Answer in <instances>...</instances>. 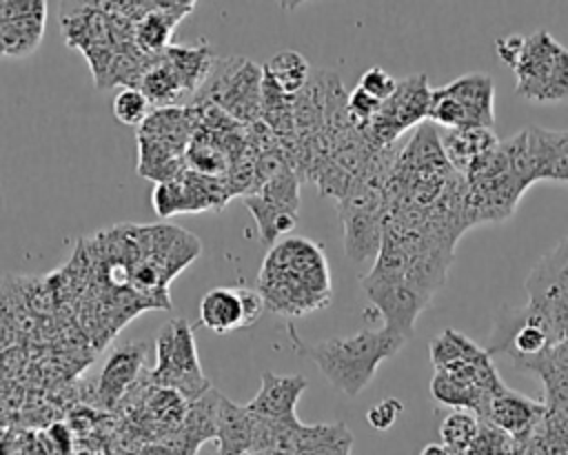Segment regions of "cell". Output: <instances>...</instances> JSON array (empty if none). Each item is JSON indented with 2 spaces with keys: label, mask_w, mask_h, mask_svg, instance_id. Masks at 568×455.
Here are the masks:
<instances>
[{
  "label": "cell",
  "mask_w": 568,
  "mask_h": 455,
  "mask_svg": "<svg viewBox=\"0 0 568 455\" xmlns=\"http://www.w3.org/2000/svg\"><path fill=\"white\" fill-rule=\"evenodd\" d=\"M528 304L546 313L559 337H568V237L546 253L526 280Z\"/></svg>",
  "instance_id": "cell-7"
},
{
  "label": "cell",
  "mask_w": 568,
  "mask_h": 455,
  "mask_svg": "<svg viewBox=\"0 0 568 455\" xmlns=\"http://www.w3.org/2000/svg\"><path fill=\"white\" fill-rule=\"evenodd\" d=\"M217 455H229V453H222V451H217Z\"/></svg>",
  "instance_id": "cell-39"
},
{
  "label": "cell",
  "mask_w": 568,
  "mask_h": 455,
  "mask_svg": "<svg viewBox=\"0 0 568 455\" xmlns=\"http://www.w3.org/2000/svg\"><path fill=\"white\" fill-rule=\"evenodd\" d=\"M481 351L479 344H475L470 337H466L464 333L455 331V328H444L439 335H435L430 340V346H428V355H430V362L437 368H444L453 362H459V360H466V357H473Z\"/></svg>",
  "instance_id": "cell-26"
},
{
  "label": "cell",
  "mask_w": 568,
  "mask_h": 455,
  "mask_svg": "<svg viewBox=\"0 0 568 455\" xmlns=\"http://www.w3.org/2000/svg\"><path fill=\"white\" fill-rule=\"evenodd\" d=\"M138 89L146 95L149 104H155L158 109L169 107L171 102H175L184 89L180 78L175 75V71L166 64V60L162 58V53L153 60V64L146 69V73L142 75Z\"/></svg>",
  "instance_id": "cell-25"
},
{
  "label": "cell",
  "mask_w": 568,
  "mask_h": 455,
  "mask_svg": "<svg viewBox=\"0 0 568 455\" xmlns=\"http://www.w3.org/2000/svg\"><path fill=\"white\" fill-rule=\"evenodd\" d=\"M149 377L153 386L171 388L186 402H193L213 388L200 366L193 328L186 320H171L158 333L155 366Z\"/></svg>",
  "instance_id": "cell-3"
},
{
  "label": "cell",
  "mask_w": 568,
  "mask_h": 455,
  "mask_svg": "<svg viewBox=\"0 0 568 455\" xmlns=\"http://www.w3.org/2000/svg\"><path fill=\"white\" fill-rule=\"evenodd\" d=\"M479 417L470 411H453L439 424L442 444L450 453H466L479 433Z\"/></svg>",
  "instance_id": "cell-27"
},
{
  "label": "cell",
  "mask_w": 568,
  "mask_h": 455,
  "mask_svg": "<svg viewBox=\"0 0 568 455\" xmlns=\"http://www.w3.org/2000/svg\"><path fill=\"white\" fill-rule=\"evenodd\" d=\"M38 442L49 455H75L73 431L64 422H53L44 433H38Z\"/></svg>",
  "instance_id": "cell-32"
},
{
  "label": "cell",
  "mask_w": 568,
  "mask_h": 455,
  "mask_svg": "<svg viewBox=\"0 0 568 455\" xmlns=\"http://www.w3.org/2000/svg\"><path fill=\"white\" fill-rule=\"evenodd\" d=\"M464 455H515V439L504 431L481 422L475 442Z\"/></svg>",
  "instance_id": "cell-30"
},
{
  "label": "cell",
  "mask_w": 568,
  "mask_h": 455,
  "mask_svg": "<svg viewBox=\"0 0 568 455\" xmlns=\"http://www.w3.org/2000/svg\"><path fill=\"white\" fill-rule=\"evenodd\" d=\"M18 442H20V433L16 431H0V455H18Z\"/></svg>",
  "instance_id": "cell-36"
},
{
  "label": "cell",
  "mask_w": 568,
  "mask_h": 455,
  "mask_svg": "<svg viewBox=\"0 0 568 455\" xmlns=\"http://www.w3.org/2000/svg\"><path fill=\"white\" fill-rule=\"evenodd\" d=\"M359 284L366 297L371 300L373 309L384 320V328L408 342L415 333V322L419 313L430 302H426L417 291H413L406 284V280H375L362 275Z\"/></svg>",
  "instance_id": "cell-8"
},
{
  "label": "cell",
  "mask_w": 568,
  "mask_h": 455,
  "mask_svg": "<svg viewBox=\"0 0 568 455\" xmlns=\"http://www.w3.org/2000/svg\"><path fill=\"white\" fill-rule=\"evenodd\" d=\"M430 100H433V89L428 87V80L424 73L397 80L395 93L386 102H382L371 124L364 131H359L362 138L375 151L390 146L406 129L428 118Z\"/></svg>",
  "instance_id": "cell-6"
},
{
  "label": "cell",
  "mask_w": 568,
  "mask_h": 455,
  "mask_svg": "<svg viewBox=\"0 0 568 455\" xmlns=\"http://www.w3.org/2000/svg\"><path fill=\"white\" fill-rule=\"evenodd\" d=\"M442 151L446 162L462 178L470 171V166L499 146L493 129H455L439 133Z\"/></svg>",
  "instance_id": "cell-18"
},
{
  "label": "cell",
  "mask_w": 568,
  "mask_h": 455,
  "mask_svg": "<svg viewBox=\"0 0 568 455\" xmlns=\"http://www.w3.org/2000/svg\"><path fill=\"white\" fill-rule=\"evenodd\" d=\"M193 9V2H153L151 11L133 24V42L144 55H160L171 44L173 27Z\"/></svg>",
  "instance_id": "cell-14"
},
{
  "label": "cell",
  "mask_w": 568,
  "mask_h": 455,
  "mask_svg": "<svg viewBox=\"0 0 568 455\" xmlns=\"http://www.w3.org/2000/svg\"><path fill=\"white\" fill-rule=\"evenodd\" d=\"M515 89L532 102L568 100V49L548 31L526 36L521 58L513 67Z\"/></svg>",
  "instance_id": "cell-4"
},
{
  "label": "cell",
  "mask_w": 568,
  "mask_h": 455,
  "mask_svg": "<svg viewBox=\"0 0 568 455\" xmlns=\"http://www.w3.org/2000/svg\"><path fill=\"white\" fill-rule=\"evenodd\" d=\"M546 411H548L546 402L532 400V397L510 391L506 386L501 393H497L490 400L486 417L481 422L504 431L513 439H519L537 428V424L544 419Z\"/></svg>",
  "instance_id": "cell-11"
},
{
  "label": "cell",
  "mask_w": 568,
  "mask_h": 455,
  "mask_svg": "<svg viewBox=\"0 0 568 455\" xmlns=\"http://www.w3.org/2000/svg\"><path fill=\"white\" fill-rule=\"evenodd\" d=\"M260 198L297 213L300 206V182H297V173L293 171L291 164H284L277 173H273L260 189L257 193Z\"/></svg>",
  "instance_id": "cell-28"
},
{
  "label": "cell",
  "mask_w": 568,
  "mask_h": 455,
  "mask_svg": "<svg viewBox=\"0 0 568 455\" xmlns=\"http://www.w3.org/2000/svg\"><path fill=\"white\" fill-rule=\"evenodd\" d=\"M264 306V297L257 289L215 286L200 300V322L215 333H231L251 326Z\"/></svg>",
  "instance_id": "cell-9"
},
{
  "label": "cell",
  "mask_w": 568,
  "mask_h": 455,
  "mask_svg": "<svg viewBox=\"0 0 568 455\" xmlns=\"http://www.w3.org/2000/svg\"><path fill=\"white\" fill-rule=\"evenodd\" d=\"M220 395L215 388L204 393L202 397L189 402L186 415L182 419L178 437V446L173 448L175 455H195L202 442L217 437V404Z\"/></svg>",
  "instance_id": "cell-16"
},
{
  "label": "cell",
  "mask_w": 568,
  "mask_h": 455,
  "mask_svg": "<svg viewBox=\"0 0 568 455\" xmlns=\"http://www.w3.org/2000/svg\"><path fill=\"white\" fill-rule=\"evenodd\" d=\"M557 342H561L557 328L546 317V313L539 311L537 306L532 304H526L519 309L501 306V311L493 322L486 353L490 357L508 355L519 368L526 362L546 353Z\"/></svg>",
  "instance_id": "cell-5"
},
{
  "label": "cell",
  "mask_w": 568,
  "mask_h": 455,
  "mask_svg": "<svg viewBox=\"0 0 568 455\" xmlns=\"http://www.w3.org/2000/svg\"><path fill=\"white\" fill-rule=\"evenodd\" d=\"M535 166V180L568 184V131L526 127Z\"/></svg>",
  "instance_id": "cell-15"
},
{
  "label": "cell",
  "mask_w": 568,
  "mask_h": 455,
  "mask_svg": "<svg viewBox=\"0 0 568 455\" xmlns=\"http://www.w3.org/2000/svg\"><path fill=\"white\" fill-rule=\"evenodd\" d=\"M242 200H244L246 209L251 211V215H253V220L260 229V240L264 244H275V240L280 235H286L295 229L297 213L286 211V209H282V206H277V204H273V202H268V200H264L255 193H246Z\"/></svg>",
  "instance_id": "cell-24"
},
{
  "label": "cell",
  "mask_w": 568,
  "mask_h": 455,
  "mask_svg": "<svg viewBox=\"0 0 568 455\" xmlns=\"http://www.w3.org/2000/svg\"><path fill=\"white\" fill-rule=\"evenodd\" d=\"M75 455H98V453H93V451H78Z\"/></svg>",
  "instance_id": "cell-38"
},
{
  "label": "cell",
  "mask_w": 568,
  "mask_h": 455,
  "mask_svg": "<svg viewBox=\"0 0 568 455\" xmlns=\"http://www.w3.org/2000/svg\"><path fill=\"white\" fill-rule=\"evenodd\" d=\"M519 368L539 375L546 391V408L568 411V337Z\"/></svg>",
  "instance_id": "cell-17"
},
{
  "label": "cell",
  "mask_w": 568,
  "mask_h": 455,
  "mask_svg": "<svg viewBox=\"0 0 568 455\" xmlns=\"http://www.w3.org/2000/svg\"><path fill=\"white\" fill-rule=\"evenodd\" d=\"M162 58L166 60V64L180 78L184 93L195 91L200 84H204L211 69H213V53H211L206 42H200L197 47H175V44H171L162 53Z\"/></svg>",
  "instance_id": "cell-22"
},
{
  "label": "cell",
  "mask_w": 568,
  "mask_h": 455,
  "mask_svg": "<svg viewBox=\"0 0 568 455\" xmlns=\"http://www.w3.org/2000/svg\"><path fill=\"white\" fill-rule=\"evenodd\" d=\"M217 439L220 451L229 455L251 453L253 442V415L246 406L235 404L226 395H220L217 404Z\"/></svg>",
  "instance_id": "cell-19"
},
{
  "label": "cell",
  "mask_w": 568,
  "mask_h": 455,
  "mask_svg": "<svg viewBox=\"0 0 568 455\" xmlns=\"http://www.w3.org/2000/svg\"><path fill=\"white\" fill-rule=\"evenodd\" d=\"M264 304L282 315H302L331 300V275L322 249L304 237H288L271 249L260 273Z\"/></svg>",
  "instance_id": "cell-1"
},
{
  "label": "cell",
  "mask_w": 568,
  "mask_h": 455,
  "mask_svg": "<svg viewBox=\"0 0 568 455\" xmlns=\"http://www.w3.org/2000/svg\"><path fill=\"white\" fill-rule=\"evenodd\" d=\"M262 75L273 84L284 98H295L304 91L311 80V67L306 58L297 51H280L268 58L262 67Z\"/></svg>",
  "instance_id": "cell-21"
},
{
  "label": "cell",
  "mask_w": 568,
  "mask_h": 455,
  "mask_svg": "<svg viewBox=\"0 0 568 455\" xmlns=\"http://www.w3.org/2000/svg\"><path fill=\"white\" fill-rule=\"evenodd\" d=\"M402 411H404V404L397 397H386V400H379L377 404H373L366 411V422H368L371 428L384 433L397 422Z\"/></svg>",
  "instance_id": "cell-34"
},
{
  "label": "cell",
  "mask_w": 568,
  "mask_h": 455,
  "mask_svg": "<svg viewBox=\"0 0 568 455\" xmlns=\"http://www.w3.org/2000/svg\"><path fill=\"white\" fill-rule=\"evenodd\" d=\"M419 455H453L444 444H428L422 448Z\"/></svg>",
  "instance_id": "cell-37"
},
{
  "label": "cell",
  "mask_w": 568,
  "mask_h": 455,
  "mask_svg": "<svg viewBox=\"0 0 568 455\" xmlns=\"http://www.w3.org/2000/svg\"><path fill=\"white\" fill-rule=\"evenodd\" d=\"M306 388L302 375H275L264 371L260 377L257 395L244 404L251 415L271 422H297L295 404Z\"/></svg>",
  "instance_id": "cell-10"
},
{
  "label": "cell",
  "mask_w": 568,
  "mask_h": 455,
  "mask_svg": "<svg viewBox=\"0 0 568 455\" xmlns=\"http://www.w3.org/2000/svg\"><path fill=\"white\" fill-rule=\"evenodd\" d=\"M524 44H526V36H519V33H510V36H504L495 42V51L497 55L513 69L517 64V60L521 58V51H524Z\"/></svg>",
  "instance_id": "cell-35"
},
{
  "label": "cell",
  "mask_w": 568,
  "mask_h": 455,
  "mask_svg": "<svg viewBox=\"0 0 568 455\" xmlns=\"http://www.w3.org/2000/svg\"><path fill=\"white\" fill-rule=\"evenodd\" d=\"M113 115L126 127H142L149 118V100L138 87H122L113 98Z\"/></svg>",
  "instance_id": "cell-29"
},
{
  "label": "cell",
  "mask_w": 568,
  "mask_h": 455,
  "mask_svg": "<svg viewBox=\"0 0 568 455\" xmlns=\"http://www.w3.org/2000/svg\"><path fill=\"white\" fill-rule=\"evenodd\" d=\"M439 91L464 107L470 120V129L495 127V82L488 73L459 75L446 87H439Z\"/></svg>",
  "instance_id": "cell-13"
},
{
  "label": "cell",
  "mask_w": 568,
  "mask_h": 455,
  "mask_svg": "<svg viewBox=\"0 0 568 455\" xmlns=\"http://www.w3.org/2000/svg\"><path fill=\"white\" fill-rule=\"evenodd\" d=\"M153 209L160 218H171L175 213H189L184 186L178 178L155 184V189H153Z\"/></svg>",
  "instance_id": "cell-31"
},
{
  "label": "cell",
  "mask_w": 568,
  "mask_h": 455,
  "mask_svg": "<svg viewBox=\"0 0 568 455\" xmlns=\"http://www.w3.org/2000/svg\"><path fill=\"white\" fill-rule=\"evenodd\" d=\"M353 437L344 424H302L295 433L297 455H348Z\"/></svg>",
  "instance_id": "cell-23"
},
{
  "label": "cell",
  "mask_w": 568,
  "mask_h": 455,
  "mask_svg": "<svg viewBox=\"0 0 568 455\" xmlns=\"http://www.w3.org/2000/svg\"><path fill=\"white\" fill-rule=\"evenodd\" d=\"M357 87H359L362 91H366L368 95H373L375 100L386 102V100L395 93L397 80H395L388 71H384L382 67H371V69H366V71L362 73Z\"/></svg>",
  "instance_id": "cell-33"
},
{
  "label": "cell",
  "mask_w": 568,
  "mask_h": 455,
  "mask_svg": "<svg viewBox=\"0 0 568 455\" xmlns=\"http://www.w3.org/2000/svg\"><path fill=\"white\" fill-rule=\"evenodd\" d=\"M406 344L404 337L388 328H364L355 335L331 337L317 344H300L322 375L344 395H359L375 377L379 364L393 357Z\"/></svg>",
  "instance_id": "cell-2"
},
{
  "label": "cell",
  "mask_w": 568,
  "mask_h": 455,
  "mask_svg": "<svg viewBox=\"0 0 568 455\" xmlns=\"http://www.w3.org/2000/svg\"><path fill=\"white\" fill-rule=\"evenodd\" d=\"M144 357L146 344L140 342H126L113 348L98 380V397L104 406H113L131 388L140 375Z\"/></svg>",
  "instance_id": "cell-12"
},
{
  "label": "cell",
  "mask_w": 568,
  "mask_h": 455,
  "mask_svg": "<svg viewBox=\"0 0 568 455\" xmlns=\"http://www.w3.org/2000/svg\"><path fill=\"white\" fill-rule=\"evenodd\" d=\"M140 144V160H138V173L153 180V182H169L175 180L186 169V151L178 149L173 144L151 140L144 135H138Z\"/></svg>",
  "instance_id": "cell-20"
}]
</instances>
